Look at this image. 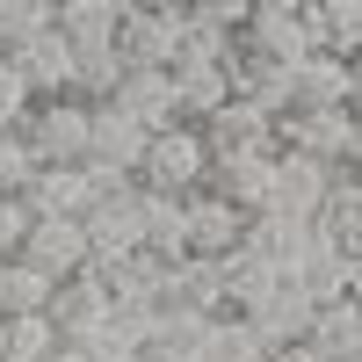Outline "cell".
<instances>
[{
    "instance_id": "cell-1",
    "label": "cell",
    "mask_w": 362,
    "mask_h": 362,
    "mask_svg": "<svg viewBox=\"0 0 362 362\" xmlns=\"http://www.w3.org/2000/svg\"><path fill=\"white\" fill-rule=\"evenodd\" d=\"M210 167H218V145H210L196 124H174L160 131L153 145H145V174H138V189L145 196H174V203H189L210 189Z\"/></svg>"
},
{
    "instance_id": "cell-2",
    "label": "cell",
    "mask_w": 362,
    "mask_h": 362,
    "mask_svg": "<svg viewBox=\"0 0 362 362\" xmlns=\"http://www.w3.org/2000/svg\"><path fill=\"white\" fill-rule=\"evenodd\" d=\"M181 37H189V8H124V37H116V51H124L131 73H174Z\"/></svg>"
},
{
    "instance_id": "cell-3",
    "label": "cell",
    "mask_w": 362,
    "mask_h": 362,
    "mask_svg": "<svg viewBox=\"0 0 362 362\" xmlns=\"http://www.w3.org/2000/svg\"><path fill=\"white\" fill-rule=\"evenodd\" d=\"M276 160H283V138L276 145H225L218 167H210V189L225 203H239L247 218H261L276 203Z\"/></svg>"
},
{
    "instance_id": "cell-4",
    "label": "cell",
    "mask_w": 362,
    "mask_h": 362,
    "mask_svg": "<svg viewBox=\"0 0 362 362\" xmlns=\"http://www.w3.org/2000/svg\"><path fill=\"white\" fill-rule=\"evenodd\" d=\"M29 145H37L44 167H87V145H95V109L87 102H37V116H29Z\"/></svg>"
},
{
    "instance_id": "cell-5",
    "label": "cell",
    "mask_w": 362,
    "mask_h": 362,
    "mask_svg": "<svg viewBox=\"0 0 362 362\" xmlns=\"http://www.w3.org/2000/svg\"><path fill=\"white\" fill-rule=\"evenodd\" d=\"M247 232H254V218H247L239 203H225L218 189L189 196V261H210V268H225L232 254H247Z\"/></svg>"
},
{
    "instance_id": "cell-6",
    "label": "cell",
    "mask_w": 362,
    "mask_h": 362,
    "mask_svg": "<svg viewBox=\"0 0 362 362\" xmlns=\"http://www.w3.org/2000/svg\"><path fill=\"white\" fill-rule=\"evenodd\" d=\"M87 247H95V268L138 261V254H145V189L102 196L95 210H87Z\"/></svg>"
},
{
    "instance_id": "cell-7",
    "label": "cell",
    "mask_w": 362,
    "mask_h": 362,
    "mask_svg": "<svg viewBox=\"0 0 362 362\" xmlns=\"http://www.w3.org/2000/svg\"><path fill=\"white\" fill-rule=\"evenodd\" d=\"M276 131H283V153H305L319 167H355V116L348 109H297Z\"/></svg>"
},
{
    "instance_id": "cell-8",
    "label": "cell",
    "mask_w": 362,
    "mask_h": 362,
    "mask_svg": "<svg viewBox=\"0 0 362 362\" xmlns=\"http://www.w3.org/2000/svg\"><path fill=\"white\" fill-rule=\"evenodd\" d=\"M239 44H247L254 58H268V66H290V73L305 66V58H319V44L305 37V22H297V0H261Z\"/></svg>"
},
{
    "instance_id": "cell-9",
    "label": "cell",
    "mask_w": 362,
    "mask_h": 362,
    "mask_svg": "<svg viewBox=\"0 0 362 362\" xmlns=\"http://www.w3.org/2000/svg\"><path fill=\"white\" fill-rule=\"evenodd\" d=\"M247 254H261L276 276H305V261L319 254V225L312 218H283V210H268V218H254V232H247Z\"/></svg>"
},
{
    "instance_id": "cell-10",
    "label": "cell",
    "mask_w": 362,
    "mask_h": 362,
    "mask_svg": "<svg viewBox=\"0 0 362 362\" xmlns=\"http://www.w3.org/2000/svg\"><path fill=\"white\" fill-rule=\"evenodd\" d=\"M341 174H348V167H319V160H305V153H283V160H276V203H268V210L319 225V210H326V196H334ZM268 210H261V218H268Z\"/></svg>"
},
{
    "instance_id": "cell-11",
    "label": "cell",
    "mask_w": 362,
    "mask_h": 362,
    "mask_svg": "<svg viewBox=\"0 0 362 362\" xmlns=\"http://www.w3.org/2000/svg\"><path fill=\"white\" fill-rule=\"evenodd\" d=\"M29 268H44L51 283H73L95 268V247H87V225H58V218H37V232H29Z\"/></svg>"
},
{
    "instance_id": "cell-12",
    "label": "cell",
    "mask_w": 362,
    "mask_h": 362,
    "mask_svg": "<svg viewBox=\"0 0 362 362\" xmlns=\"http://www.w3.org/2000/svg\"><path fill=\"white\" fill-rule=\"evenodd\" d=\"M15 66H22V80L37 87V102H66L73 95V73H80V58H73V44L58 37V29H44V37H29L22 51H8Z\"/></svg>"
},
{
    "instance_id": "cell-13",
    "label": "cell",
    "mask_w": 362,
    "mask_h": 362,
    "mask_svg": "<svg viewBox=\"0 0 362 362\" xmlns=\"http://www.w3.org/2000/svg\"><path fill=\"white\" fill-rule=\"evenodd\" d=\"M95 203H102V189H95L87 167H44L37 189H29V210H37V218H58V225H87Z\"/></svg>"
},
{
    "instance_id": "cell-14",
    "label": "cell",
    "mask_w": 362,
    "mask_h": 362,
    "mask_svg": "<svg viewBox=\"0 0 362 362\" xmlns=\"http://www.w3.org/2000/svg\"><path fill=\"white\" fill-rule=\"evenodd\" d=\"M109 312H116V297H109V283H102V268H87V276L58 283V297H51V326H58L66 341H87Z\"/></svg>"
},
{
    "instance_id": "cell-15",
    "label": "cell",
    "mask_w": 362,
    "mask_h": 362,
    "mask_svg": "<svg viewBox=\"0 0 362 362\" xmlns=\"http://www.w3.org/2000/svg\"><path fill=\"white\" fill-rule=\"evenodd\" d=\"M116 109H124L145 138H160V131L181 124V87H174V73H131L124 95H116Z\"/></svg>"
},
{
    "instance_id": "cell-16",
    "label": "cell",
    "mask_w": 362,
    "mask_h": 362,
    "mask_svg": "<svg viewBox=\"0 0 362 362\" xmlns=\"http://www.w3.org/2000/svg\"><path fill=\"white\" fill-rule=\"evenodd\" d=\"M218 276H225V312H239V319H261L268 305H276V290L290 283V276H276L261 254H232Z\"/></svg>"
},
{
    "instance_id": "cell-17",
    "label": "cell",
    "mask_w": 362,
    "mask_h": 362,
    "mask_svg": "<svg viewBox=\"0 0 362 362\" xmlns=\"http://www.w3.org/2000/svg\"><path fill=\"white\" fill-rule=\"evenodd\" d=\"M58 37H66L80 58L87 51H116V37H124V8H116V0H66V8H58Z\"/></svg>"
},
{
    "instance_id": "cell-18",
    "label": "cell",
    "mask_w": 362,
    "mask_h": 362,
    "mask_svg": "<svg viewBox=\"0 0 362 362\" xmlns=\"http://www.w3.org/2000/svg\"><path fill=\"white\" fill-rule=\"evenodd\" d=\"M174 87H181V124H196V131H210L232 109V73L225 66H181Z\"/></svg>"
},
{
    "instance_id": "cell-19",
    "label": "cell",
    "mask_w": 362,
    "mask_h": 362,
    "mask_svg": "<svg viewBox=\"0 0 362 362\" xmlns=\"http://www.w3.org/2000/svg\"><path fill=\"white\" fill-rule=\"evenodd\" d=\"M319 239H326V247H341V254L362 247V174H355V167L334 181V196H326V210H319Z\"/></svg>"
},
{
    "instance_id": "cell-20",
    "label": "cell",
    "mask_w": 362,
    "mask_h": 362,
    "mask_svg": "<svg viewBox=\"0 0 362 362\" xmlns=\"http://www.w3.org/2000/svg\"><path fill=\"white\" fill-rule=\"evenodd\" d=\"M268 355H276V341H268L254 319H239V312L210 319V334H203V362H268Z\"/></svg>"
},
{
    "instance_id": "cell-21",
    "label": "cell",
    "mask_w": 362,
    "mask_h": 362,
    "mask_svg": "<svg viewBox=\"0 0 362 362\" xmlns=\"http://www.w3.org/2000/svg\"><path fill=\"white\" fill-rule=\"evenodd\" d=\"M312 355L319 362H362V305H326L312 319Z\"/></svg>"
},
{
    "instance_id": "cell-22",
    "label": "cell",
    "mask_w": 362,
    "mask_h": 362,
    "mask_svg": "<svg viewBox=\"0 0 362 362\" xmlns=\"http://www.w3.org/2000/svg\"><path fill=\"white\" fill-rule=\"evenodd\" d=\"M145 254L153 261H189V203L145 196Z\"/></svg>"
},
{
    "instance_id": "cell-23",
    "label": "cell",
    "mask_w": 362,
    "mask_h": 362,
    "mask_svg": "<svg viewBox=\"0 0 362 362\" xmlns=\"http://www.w3.org/2000/svg\"><path fill=\"white\" fill-rule=\"evenodd\" d=\"M297 109H348V58H334V51L305 58L297 66Z\"/></svg>"
},
{
    "instance_id": "cell-24",
    "label": "cell",
    "mask_w": 362,
    "mask_h": 362,
    "mask_svg": "<svg viewBox=\"0 0 362 362\" xmlns=\"http://www.w3.org/2000/svg\"><path fill=\"white\" fill-rule=\"evenodd\" d=\"M312 319H319V305H312L297 283H283V290H276V305H268L254 326H261L276 348H297V341H312Z\"/></svg>"
},
{
    "instance_id": "cell-25",
    "label": "cell",
    "mask_w": 362,
    "mask_h": 362,
    "mask_svg": "<svg viewBox=\"0 0 362 362\" xmlns=\"http://www.w3.org/2000/svg\"><path fill=\"white\" fill-rule=\"evenodd\" d=\"M203 138L225 153V145H276L283 131H276V116H268V109H254L247 95H232V109H225V116H218V124H210Z\"/></svg>"
},
{
    "instance_id": "cell-26",
    "label": "cell",
    "mask_w": 362,
    "mask_h": 362,
    "mask_svg": "<svg viewBox=\"0 0 362 362\" xmlns=\"http://www.w3.org/2000/svg\"><path fill=\"white\" fill-rule=\"evenodd\" d=\"M348 276H355V268H348V254H341V247H326V239H319V254L305 261V276H297V290H305L312 305L326 312V305H348Z\"/></svg>"
},
{
    "instance_id": "cell-27",
    "label": "cell",
    "mask_w": 362,
    "mask_h": 362,
    "mask_svg": "<svg viewBox=\"0 0 362 362\" xmlns=\"http://www.w3.org/2000/svg\"><path fill=\"white\" fill-rule=\"evenodd\" d=\"M51 297H58V283L44 276V268L15 261L8 268V305H0V319H37V312H51Z\"/></svg>"
},
{
    "instance_id": "cell-28",
    "label": "cell",
    "mask_w": 362,
    "mask_h": 362,
    "mask_svg": "<svg viewBox=\"0 0 362 362\" xmlns=\"http://www.w3.org/2000/svg\"><path fill=\"white\" fill-rule=\"evenodd\" d=\"M58 29V8L51 0H0V51H22L29 37Z\"/></svg>"
},
{
    "instance_id": "cell-29",
    "label": "cell",
    "mask_w": 362,
    "mask_h": 362,
    "mask_svg": "<svg viewBox=\"0 0 362 362\" xmlns=\"http://www.w3.org/2000/svg\"><path fill=\"white\" fill-rule=\"evenodd\" d=\"M37 174H44L37 145H29L22 131H0V196H29V189H37Z\"/></svg>"
},
{
    "instance_id": "cell-30",
    "label": "cell",
    "mask_w": 362,
    "mask_h": 362,
    "mask_svg": "<svg viewBox=\"0 0 362 362\" xmlns=\"http://www.w3.org/2000/svg\"><path fill=\"white\" fill-rule=\"evenodd\" d=\"M58 348H66V334L51 326V312H37V319H8V362H51Z\"/></svg>"
},
{
    "instance_id": "cell-31",
    "label": "cell",
    "mask_w": 362,
    "mask_h": 362,
    "mask_svg": "<svg viewBox=\"0 0 362 362\" xmlns=\"http://www.w3.org/2000/svg\"><path fill=\"white\" fill-rule=\"evenodd\" d=\"M29 116H37V87H29L22 66L0 51V131H29Z\"/></svg>"
},
{
    "instance_id": "cell-32",
    "label": "cell",
    "mask_w": 362,
    "mask_h": 362,
    "mask_svg": "<svg viewBox=\"0 0 362 362\" xmlns=\"http://www.w3.org/2000/svg\"><path fill=\"white\" fill-rule=\"evenodd\" d=\"M326 51L334 58H362V0H326Z\"/></svg>"
},
{
    "instance_id": "cell-33",
    "label": "cell",
    "mask_w": 362,
    "mask_h": 362,
    "mask_svg": "<svg viewBox=\"0 0 362 362\" xmlns=\"http://www.w3.org/2000/svg\"><path fill=\"white\" fill-rule=\"evenodd\" d=\"M29 232H37L29 196H0V261H22L29 254Z\"/></svg>"
},
{
    "instance_id": "cell-34",
    "label": "cell",
    "mask_w": 362,
    "mask_h": 362,
    "mask_svg": "<svg viewBox=\"0 0 362 362\" xmlns=\"http://www.w3.org/2000/svg\"><path fill=\"white\" fill-rule=\"evenodd\" d=\"M189 22L196 29H218V37H247L254 8H239V0H203V8H189Z\"/></svg>"
},
{
    "instance_id": "cell-35",
    "label": "cell",
    "mask_w": 362,
    "mask_h": 362,
    "mask_svg": "<svg viewBox=\"0 0 362 362\" xmlns=\"http://www.w3.org/2000/svg\"><path fill=\"white\" fill-rule=\"evenodd\" d=\"M145 362H203V348H167L160 341V348H145Z\"/></svg>"
},
{
    "instance_id": "cell-36",
    "label": "cell",
    "mask_w": 362,
    "mask_h": 362,
    "mask_svg": "<svg viewBox=\"0 0 362 362\" xmlns=\"http://www.w3.org/2000/svg\"><path fill=\"white\" fill-rule=\"evenodd\" d=\"M348 116H362V58L348 66Z\"/></svg>"
},
{
    "instance_id": "cell-37",
    "label": "cell",
    "mask_w": 362,
    "mask_h": 362,
    "mask_svg": "<svg viewBox=\"0 0 362 362\" xmlns=\"http://www.w3.org/2000/svg\"><path fill=\"white\" fill-rule=\"evenodd\" d=\"M268 362H319V355H312V341H297V348H276Z\"/></svg>"
},
{
    "instance_id": "cell-38",
    "label": "cell",
    "mask_w": 362,
    "mask_h": 362,
    "mask_svg": "<svg viewBox=\"0 0 362 362\" xmlns=\"http://www.w3.org/2000/svg\"><path fill=\"white\" fill-rule=\"evenodd\" d=\"M348 268H355V276H348V297H355V305H362V247L348 254Z\"/></svg>"
},
{
    "instance_id": "cell-39",
    "label": "cell",
    "mask_w": 362,
    "mask_h": 362,
    "mask_svg": "<svg viewBox=\"0 0 362 362\" xmlns=\"http://www.w3.org/2000/svg\"><path fill=\"white\" fill-rule=\"evenodd\" d=\"M355 174H362V116H355Z\"/></svg>"
},
{
    "instance_id": "cell-40",
    "label": "cell",
    "mask_w": 362,
    "mask_h": 362,
    "mask_svg": "<svg viewBox=\"0 0 362 362\" xmlns=\"http://www.w3.org/2000/svg\"><path fill=\"white\" fill-rule=\"evenodd\" d=\"M51 362H87V355H80V348H58V355H51Z\"/></svg>"
},
{
    "instance_id": "cell-41",
    "label": "cell",
    "mask_w": 362,
    "mask_h": 362,
    "mask_svg": "<svg viewBox=\"0 0 362 362\" xmlns=\"http://www.w3.org/2000/svg\"><path fill=\"white\" fill-rule=\"evenodd\" d=\"M8 268H15V261H0V305H8Z\"/></svg>"
},
{
    "instance_id": "cell-42",
    "label": "cell",
    "mask_w": 362,
    "mask_h": 362,
    "mask_svg": "<svg viewBox=\"0 0 362 362\" xmlns=\"http://www.w3.org/2000/svg\"><path fill=\"white\" fill-rule=\"evenodd\" d=\"M0 362H8V319H0Z\"/></svg>"
}]
</instances>
